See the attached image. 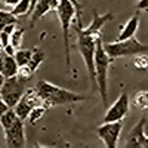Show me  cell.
I'll return each instance as SVG.
<instances>
[{
  "label": "cell",
  "mask_w": 148,
  "mask_h": 148,
  "mask_svg": "<svg viewBox=\"0 0 148 148\" xmlns=\"http://www.w3.org/2000/svg\"><path fill=\"white\" fill-rule=\"evenodd\" d=\"M46 107L45 105H37V107H34L33 108V111L30 113V117H28V120H30V123L31 125H36L37 121H39L43 116H45V113H46Z\"/></svg>",
  "instance_id": "22"
},
{
  "label": "cell",
  "mask_w": 148,
  "mask_h": 148,
  "mask_svg": "<svg viewBox=\"0 0 148 148\" xmlns=\"http://www.w3.org/2000/svg\"><path fill=\"white\" fill-rule=\"evenodd\" d=\"M37 105H43L42 104V98L39 96V93H37V90L34 88H31V89H25L22 98L19 99V102L14 107V110H15V113L18 114V117L25 121L30 117V113L33 111V108L37 107Z\"/></svg>",
  "instance_id": "8"
},
{
  "label": "cell",
  "mask_w": 148,
  "mask_h": 148,
  "mask_svg": "<svg viewBox=\"0 0 148 148\" xmlns=\"http://www.w3.org/2000/svg\"><path fill=\"white\" fill-rule=\"evenodd\" d=\"M139 28V15L138 14H135L125 25L121 27V31L119 34V37L116 40H126V39H130V37H133L135 34H136Z\"/></svg>",
  "instance_id": "14"
},
{
  "label": "cell",
  "mask_w": 148,
  "mask_h": 148,
  "mask_svg": "<svg viewBox=\"0 0 148 148\" xmlns=\"http://www.w3.org/2000/svg\"><path fill=\"white\" fill-rule=\"evenodd\" d=\"M22 39H24V30L15 28V31L10 34V45L15 49H21L22 47Z\"/></svg>",
  "instance_id": "23"
},
{
  "label": "cell",
  "mask_w": 148,
  "mask_h": 148,
  "mask_svg": "<svg viewBox=\"0 0 148 148\" xmlns=\"http://www.w3.org/2000/svg\"><path fill=\"white\" fill-rule=\"evenodd\" d=\"M123 129V120L117 121H104L101 126H98L96 135L104 142L107 148H116L119 142V136Z\"/></svg>",
  "instance_id": "7"
},
{
  "label": "cell",
  "mask_w": 148,
  "mask_h": 148,
  "mask_svg": "<svg viewBox=\"0 0 148 148\" xmlns=\"http://www.w3.org/2000/svg\"><path fill=\"white\" fill-rule=\"evenodd\" d=\"M132 105L138 110L148 108V90H138L132 98Z\"/></svg>",
  "instance_id": "17"
},
{
  "label": "cell",
  "mask_w": 148,
  "mask_h": 148,
  "mask_svg": "<svg viewBox=\"0 0 148 148\" xmlns=\"http://www.w3.org/2000/svg\"><path fill=\"white\" fill-rule=\"evenodd\" d=\"M136 9L138 10H148V0H138Z\"/></svg>",
  "instance_id": "27"
},
{
  "label": "cell",
  "mask_w": 148,
  "mask_h": 148,
  "mask_svg": "<svg viewBox=\"0 0 148 148\" xmlns=\"http://www.w3.org/2000/svg\"><path fill=\"white\" fill-rule=\"evenodd\" d=\"M25 83L27 82L21 80L16 74L12 77H6L2 89H0V96L6 101V104L10 108H14L22 98L24 92H25Z\"/></svg>",
  "instance_id": "6"
},
{
  "label": "cell",
  "mask_w": 148,
  "mask_h": 148,
  "mask_svg": "<svg viewBox=\"0 0 148 148\" xmlns=\"http://www.w3.org/2000/svg\"><path fill=\"white\" fill-rule=\"evenodd\" d=\"M18 119H19V117H18V114L15 113V110H14V108H9L6 113L0 117V125H2L3 129H8L9 126L14 125Z\"/></svg>",
  "instance_id": "20"
},
{
  "label": "cell",
  "mask_w": 148,
  "mask_h": 148,
  "mask_svg": "<svg viewBox=\"0 0 148 148\" xmlns=\"http://www.w3.org/2000/svg\"><path fill=\"white\" fill-rule=\"evenodd\" d=\"M19 70V65L15 59V55H8L3 52V55L0 56V71L5 74V77H12L15 76Z\"/></svg>",
  "instance_id": "13"
},
{
  "label": "cell",
  "mask_w": 148,
  "mask_h": 148,
  "mask_svg": "<svg viewBox=\"0 0 148 148\" xmlns=\"http://www.w3.org/2000/svg\"><path fill=\"white\" fill-rule=\"evenodd\" d=\"M39 2V0H31V10L34 9V6H36V3Z\"/></svg>",
  "instance_id": "30"
},
{
  "label": "cell",
  "mask_w": 148,
  "mask_h": 148,
  "mask_svg": "<svg viewBox=\"0 0 148 148\" xmlns=\"http://www.w3.org/2000/svg\"><path fill=\"white\" fill-rule=\"evenodd\" d=\"M18 2L19 0H0V3H2L3 6H6V8H14Z\"/></svg>",
  "instance_id": "28"
},
{
  "label": "cell",
  "mask_w": 148,
  "mask_h": 148,
  "mask_svg": "<svg viewBox=\"0 0 148 148\" xmlns=\"http://www.w3.org/2000/svg\"><path fill=\"white\" fill-rule=\"evenodd\" d=\"M5 80H6V77H5V74H3L2 71H0V89H2V86H3Z\"/></svg>",
  "instance_id": "29"
},
{
  "label": "cell",
  "mask_w": 148,
  "mask_h": 148,
  "mask_svg": "<svg viewBox=\"0 0 148 148\" xmlns=\"http://www.w3.org/2000/svg\"><path fill=\"white\" fill-rule=\"evenodd\" d=\"M31 56H33V49H22L21 47V49H16V52H15V59H16L19 67L28 65Z\"/></svg>",
  "instance_id": "19"
},
{
  "label": "cell",
  "mask_w": 148,
  "mask_h": 148,
  "mask_svg": "<svg viewBox=\"0 0 148 148\" xmlns=\"http://www.w3.org/2000/svg\"><path fill=\"white\" fill-rule=\"evenodd\" d=\"M145 125H147V119L142 117L133 126L125 145L126 148H148V136L145 135Z\"/></svg>",
  "instance_id": "11"
},
{
  "label": "cell",
  "mask_w": 148,
  "mask_h": 148,
  "mask_svg": "<svg viewBox=\"0 0 148 148\" xmlns=\"http://www.w3.org/2000/svg\"><path fill=\"white\" fill-rule=\"evenodd\" d=\"M77 33V49L86 64V68H88V74L89 79L92 82L93 86H96V70H95V52H96V39L99 36H92L84 33L83 27L76 25L74 27Z\"/></svg>",
  "instance_id": "2"
},
{
  "label": "cell",
  "mask_w": 148,
  "mask_h": 148,
  "mask_svg": "<svg viewBox=\"0 0 148 148\" xmlns=\"http://www.w3.org/2000/svg\"><path fill=\"white\" fill-rule=\"evenodd\" d=\"M10 22H16L18 24V16H15L12 12L0 9V31H2L8 25V24H10Z\"/></svg>",
  "instance_id": "21"
},
{
  "label": "cell",
  "mask_w": 148,
  "mask_h": 148,
  "mask_svg": "<svg viewBox=\"0 0 148 148\" xmlns=\"http://www.w3.org/2000/svg\"><path fill=\"white\" fill-rule=\"evenodd\" d=\"M12 14L15 16H25L28 14H31V0H19V2L12 8Z\"/></svg>",
  "instance_id": "16"
},
{
  "label": "cell",
  "mask_w": 148,
  "mask_h": 148,
  "mask_svg": "<svg viewBox=\"0 0 148 148\" xmlns=\"http://www.w3.org/2000/svg\"><path fill=\"white\" fill-rule=\"evenodd\" d=\"M133 65L136 67L138 70L144 71L148 68V56L145 53H138L135 55V59H133Z\"/></svg>",
  "instance_id": "24"
},
{
  "label": "cell",
  "mask_w": 148,
  "mask_h": 148,
  "mask_svg": "<svg viewBox=\"0 0 148 148\" xmlns=\"http://www.w3.org/2000/svg\"><path fill=\"white\" fill-rule=\"evenodd\" d=\"M104 47H105L107 53L113 59L123 58V56H135L138 53L148 52V46L139 43L135 39V36L130 37V39H126V40H114L111 43H105Z\"/></svg>",
  "instance_id": "4"
},
{
  "label": "cell",
  "mask_w": 148,
  "mask_h": 148,
  "mask_svg": "<svg viewBox=\"0 0 148 148\" xmlns=\"http://www.w3.org/2000/svg\"><path fill=\"white\" fill-rule=\"evenodd\" d=\"M39 96L42 98V104L46 108H52L56 105H65V104H74L84 101L86 96L74 93L71 90H67L64 88H59L46 80H39L36 83V88Z\"/></svg>",
  "instance_id": "1"
},
{
  "label": "cell",
  "mask_w": 148,
  "mask_h": 148,
  "mask_svg": "<svg viewBox=\"0 0 148 148\" xmlns=\"http://www.w3.org/2000/svg\"><path fill=\"white\" fill-rule=\"evenodd\" d=\"M130 111V101H129V95L127 93H121L119 96V99L111 105L104 117V121H117L123 120Z\"/></svg>",
  "instance_id": "10"
},
{
  "label": "cell",
  "mask_w": 148,
  "mask_h": 148,
  "mask_svg": "<svg viewBox=\"0 0 148 148\" xmlns=\"http://www.w3.org/2000/svg\"><path fill=\"white\" fill-rule=\"evenodd\" d=\"M43 59H45V52L42 51V49H39V47H34L33 49V56H31V59H30V62H28V68L33 71V73H36V70L40 67V64L43 62Z\"/></svg>",
  "instance_id": "18"
},
{
  "label": "cell",
  "mask_w": 148,
  "mask_h": 148,
  "mask_svg": "<svg viewBox=\"0 0 148 148\" xmlns=\"http://www.w3.org/2000/svg\"><path fill=\"white\" fill-rule=\"evenodd\" d=\"M70 2L76 6V9H77V25H80V27H83V24H82V10H83V5L79 2V0H70Z\"/></svg>",
  "instance_id": "25"
},
{
  "label": "cell",
  "mask_w": 148,
  "mask_h": 148,
  "mask_svg": "<svg viewBox=\"0 0 148 148\" xmlns=\"http://www.w3.org/2000/svg\"><path fill=\"white\" fill-rule=\"evenodd\" d=\"M9 108H10V107H9V105L6 104V101L3 99L2 96H0V117H2V116H3L5 113H6V111H8Z\"/></svg>",
  "instance_id": "26"
},
{
  "label": "cell",
  "mask_w": 148,
  "mask_h": 148,
  "mask_svg": "<svg viewBox=\"0 0 148 148\" xmlns=\"http://www.w3.org/2000/svg\"><path fill=\"white\" fill-rule=\"evenodd\" d=\"M52 10L51 8V2L49 0H39V2L36 3L34 9L31 10V16H30V22H31V25H34L36 21H39L40 18H43L46 14H49V12Z\"/></svg>",
  "instance_id": "15"
},
{
  "label": "cell",
  "mask_w": 148,
  "mask_h": 148,
  "mask_svg": "<svg viewBox=\"0 0 148 148\" xmlns=\"http://www.w3.org/2000/svg\"><path fill=\"white\" fill-rule=\"evenodd\" d=\"M5 142L9 148H22L25 147V129H24V120L18 119L14 125L8 129H3Z\"/></svg>",
  "instance_id": "9"
},
{
  "label": "cell",
  "mask_w": 148,
  "mask_h": 148,
  "mask_svg": "<svg viewBox=\"0 0 148 148\" xmlns=\"http://www.w3.org/2000/svg\"><path fill=\"white\" fill-rule=\"evenodd\" d=\"M111 58L102 43V37L99 36L96 39V52H95V70H96V88L99 90L101 99L104 107H107V82H108V68L113 62Z\"/></svg>",
  "instance_id": "3"
},
{
  "label": "cell",
  "mask_w": 148,
  "mask_h": 148,
  "mask_svg": "<svg viewBox=\"0 0 148 148\" xmlns=\"http://www.w3.org/2000/svg\"><path fill=\"white\" fill-rule=\"evenodd\" d=\"M58 18L61 21V27H62V34H64V47H65V64L70 68L71 64V56H70V27L73 18L77 15V9L70 0H61L59 6L56 9Z\"/></svg>",
  "instance_id": "5"
},
{
  "label": "cell",
  "mask_w": 148,
  "mask_h": 148,
  "mask_svg": "<svg viewBox=\"0 0 148 148\" xmlns=\"http://www.w3.org/2000/svg\"><path fill=\"white\" fill-rule=\"evenodd\" d=\"M111 19H113V14H111V12H108V14H105V15H99V14H98V10L93 9L92 22L89 24V27H86V28H83V30H84V33L98 37V36H101L102 27L105 25L107 22H110Z\"/></svg>",
  "instance_id": "12"
}]
</instances>
